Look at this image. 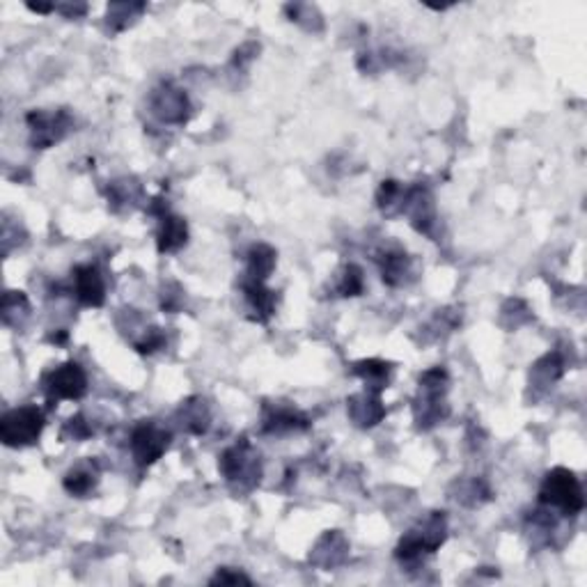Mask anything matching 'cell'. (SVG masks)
<instances>
[{
  "mask_svg": "<svg viewBox=\"0 0 587 587\" xmlns=\"http://www.w3.org/2000/svg\"><path fill=\"white\" fill-rule=\"evenodd\" d=\"M260 53V44H255V42H245L244 46H241V49H236L235 51V58H232V64H235V67H245V64L248 63H253L255 60V55Z\"/></svg>",
  "mask_w": 587,
  "mask_h": 587,
  "instance_id": "836d02e7",
  "label": "cell"
},
{
  "mask_svg": "<svg viewBox=\"0 0 587 587\" xmlns=\"http://www.w3.org/2000/svg\"><path fill=\"white\" fill-rule=\"evenodd\" d=\"M142 12H145L142 3H113V5H108L106 24L113 33H122V30H127Z\"/></svg>",
  "mask_w": 587,
  "mask_h": 587,
  "instance_id": "cb8c5ba5",
  "label": "cell"
},
{
  "mask_svg": "<svg viewBox=\"0 0 587 587\" xmlns=\"http://www.w3.org/2000/svg\"><path fill=\"white\" fill-rule=\"evenodd\" d=\"M447 539V519L443 512H431L418 528L409 530L397 544V560L401 563H420L422 555L438 551Z\"/></svg>",
  "mask_w": 587,
  "mask_h": 587,
  "instance_id": "277c9868",
  "label": "cell"
},
{
  "mask_svg": "<svg viewBox=\"0 0 587 587\" xmlns=\"http://www.w3.org/2000/svg\"><path fill=\"white\" fill-rule=\"evenodd\" d=\"M347 413L351 418V422L361 429H372L379 422L386 418V407H383L379 392L362 390L358 395L349 397L347 399Z\"/></svg>",
  "mask_w": 587,
  "mask_h": 587,
  "instance_id": "4fadbf2b",
  "label": "cell"
},
{
  "mask_svg": "<svg viewBox=\"0 0 587 587\" xmlns=\"http://www.w3.org/2000/svg\"><path fill=\"white\" fill-rule=\"evenodd\" d=\"M377 265L379 271H381V280L386 284H390V287H399L411 275V257L399 245L381 250L377 257Z\"/></svg>",
  "mask_w": 587,
  "mask_h": 587,
  "instance_id": "2e32d148",
  "label": "cell"
},
{
  "mask_svg": "<svg viewBox=\"0 0 587 587\" xmlns=\"http://www.w3.org/2000/svg\"><path fill=\"white\" fill-rule=\"evenodd\" d=\"M245 280H255V283H266L275 269V250L266 244H255L245 255Z\"/></svg>",
  "mask_w": 587,
  "mask_h": 587,
  "instance_id": "44dd1931",
  "label": "cell"
},
{
  "mask_svg": "<svg viewBox=\"0 0 587 587\" xmlns=\"http://www.w3.org/2000/svg\"><path fill=\"white\" fill-rule=\"evenodd\" d=\"M401 214H407L411 226L418 232L427 236H434L436 227V205L434 196L427 187H413L404 193V205H401Z\"/></svg>",
  "mask_w": 587,
  "mask_h": 587,
  "instance_id": "30bf717a",
  "label": "cell"
},
{
  "mask_svg": "<svg viewBox=\"0 0 587 587\" xmlns=\"http://www.w3.org/2000/svg\"><path fill=\"white\" fill-rule=\"evenodd\" d=\"M63 436L64 438H72V440H85L92 436V427L88 425L85 416H73V418H69L67 425H64Z\"/></svg>",
  "mask_w": 587,
  "mask_h": 587,
  "instance_id": "4dcf8cb0",
  "label": "cell"
},
{
  "mask_svg": "<svg viewBox=\"0 0 587 587\" xmlns=\"http://www.w3.org/2000/svg\"><path fill=\"white\" fill-rule=\"evenodd\" d=\"M44 411L34 404L12 409L0 420V438L7 447L34 446L44 431Z\"/></svg>",
  "mask_w": 587,
  "mask_h": 587,
  "instance_id": "5b68a950",
  "label": "cell"
},
{
  "mask_svg": "<svg viewBox=\"0 0 587 587\" xmlns=\"http://www.w3.org/2000/svg\"><path fill=\"white\" fill-rule=\"evenodd\" d=\"M349 548V539L340 530H328L310 551V563L319 569H335L347 563Z\"/></svg>",
  "mask_w": 587,
  "mask_h": 587,
  "instance_id": "7c38bea8",
  "label": "cell"
},
{
  "mask_svg": "<svg viewBox=\"0 0 587 587\" xmlns=\"http://www.w3.org/2000/svg\"><path fill=\"white\" fill-rule=\"evenodd\" d=\"M170 431L159 427L157 422H140L138 427H133L129 446H131V455L136 464L140 468L157 464L170 447Z\"/></svg>",
  "mask_w": 587,
  "mask_h": 587,
  "instance_id": "9c48e42d",
  "label": "cell"
},
{
  "mask_svg": "<svg viewBox=\"0 0 587 587\" xmlns=\"http://www.w3.org/2000/svg\"><path fill=\"white\" fill-rule=\"evenodd\" d=\"M177 420H179L184 431L202 436L211 425L209 404H207V399H202V397H191V399L181 401L179 411H177Z\"/></svg>",
  "mask_w": 587,
  "mask_h": 587,
  "instance_id": "ac0fdd59",
  "label": "cell"
},
{
  "mask_svg": "<svg viewBox=\"0 0 587 587\" xmlns=\"http://www.w3.org/2000/svg\"><path fill=\"white\" fill-rule=\"evenodd\" d=\"M564 374V358L558 351L546 353L544 358H539L530 370V388L534 392H546L548 388H553L555 383L563 379Z\"/></svg>",
  "mask_w": 587,
  "mask_h": 587,
  "instance_id": "e0dca14e",
  "label": "cell"
},
{
  "mask_svg": "<svg viewBox=\"0 0 587 587\" xmlns=\"http://www.w3.org/2000/svg\"><path fill=\"white\" fill-rule=\"evenodd\" d=\"M500 322H507V328L512 331V328H519L524 323L533 322V313H530V308L521 299H509L503 305V310H500Z\"/></svg>",
  "mask_w": 587,
  "mask_h": 587,
  "instance_id": "f546056e",
  "label": "cell"
},
{
  "mask_svg": "<svg viewBox=\"0 0 587 587\" xmlns=\"http://www.w3.org/2000/svg\"><path fill=\"white\" fill-rule=\"evenodd\" d=\"M211 585H239V582H250V578L245 576V573H241V572H236V569H227V567H223V569H218V572H216V576L211 578Z\"/></svg>",
  "mask_w": 587,
  "mask_h": 587,
  "instance_id": "1f68e13d",
  "label": "cell"
},
{
  "mask_svg": "<svg viewBox=\"0 0 587 587\" xmlns=\"http://www.w3.org/2000/svg\"><path fill=\"white\" fill-rule=\"evenodd\" d=\"M149 111L161 124L179 127L191 118V101H188L187 92L177 88L175 83H161L149 94Z\"/></svg>",
  "mask_w": 587,
  "mask_h": 587,
  "instance_id": "ba28073f",
  "label": "cell"
},
{
  "mask_svg": "<svg viewBox=\"0 0 587 587\" xmlns=\"http://www.w3.org/2000/svg\"><path fill=\"white\" fill-rule=\"evenodd\" d=\"M25 124H28L30 145L34 149H49L72 131L73 118L64 108H60V111H30L25 115Z\"/></svg>",
  "mask_w": 587,
  "mask_h": 587,
  "instance_id": "8992f818",
  "label": "cell"
},
{
  "mask_svg": "<svg viewBox=\"0 0 587 587\" xmlns=\"http://www.w3.org/2000/svg\"><path fill=\"white\" fill-rule=\"evenodd\" d=\"M46 397L51 401L60 399H81L88 392V374L76 361L63 362L60 367L51 370L42 379Z\"/></svg>",
  "mask_w": 587,
  "mask_h": 587,
  "instance_id": "52a82bcc",
  "label": "cell"
},
{
  "mask_svg": "<svg viewBox=\"0 0 587 587\" xmlns=\"http://www.w3.org/2000/svg\"><path fill=\"white\" fill-rule=\"evenodd\" d=\"M218 470L235 491H239V494L253 491L262 480L260 452L250 446L248 438H241L239 443H235L220 455Z\"/></svg>",
  "mask_w": 587,
  "mask_h": 587,
  "instance_id": "7a4b0ae2",
  "label": "cell"
},
{
  "mask_svg": "<svg viewBox=\"0 0 587 587\" xmlns=\"http://www.w3.org/2000/svg\"><path fill=\"white\" fill-rule=\"evenodd\" d=\"M72 292L85 308H101L106 301V280L94 265H79L72 274Z\"/></svg>",
  "mask_w": 587,
  "mask_h": 587,
  "instance_id": "8fae6325",
  "label": "cell"
},
{
  "mask_svg": "<svg viewBox=\"0 0 587 587\" xmlns=\"http://www.w3.org/2000/svg\"><path fill=\"white\" fill-rule=\"evenodd\" d=\"M404 188H401L399 181L386 179L381 181V187L377 191V207L383 211V214H399L401 205H404Z\"/></svg>",
  "mask_w": 587,
  "mask_h": 587,
  "instance_id": "4316f807",
  "label": "cell"
},
{
  "mask_svg": "<svg viewBox=\"0 0 587 587\" xmlns=\"http://www.w3.org/2000/svg\"><path fill=\"white\" fill-rule=\"evenodd\" d=\"M241 289L250 313H255V322H269L271 314L275 313V294L265 283H255V280H244Z\"/></svg>",
  "mask_w": 587,
  "mask_h": 587,
  "instance_id": "d6986e66",
  "label": "cell"
},
{
  "mask_svg": "<svg viewBox=\"0 0 587 587\" xmlns=\"http://www.w3.org/2000/svg\"><path fill=\"white\" fill-rule=\"evenodd\" d=\"M188 241V226L181 216L163 211L159 216V232H157V248L159 253H177L187 245Z\"/></svg>",
  "mask_w": 587,
  "mask_h": 587,
  "instance_id": "9a60e30c",
  "label": "cell"
},
{
  "mask_svg": "<svg viewBox=\"0 0 587 587\" xmlns=\"http://www.w3.org/2000/svg\"><path fill=\"white\" fill-rule=\"evenodd\" d=\"M55 12L64 14L67 19H79L88 12V5H55Z\"/></svg>",
  "mask_w": 587,
  "mask_h": 587,
  "instance_id": "e575fe53",
  "label": "cell"
},
{
  "mask_svg": "<svg viewBox=\"0 0 587 587\" xmlns=\"http://www.w3.org/2000/svg\"><path fill=\"white\" fill-rule=\"evenodd\" d=\"M542 507H553L564 516H576L585 509V494L576 475L567 468L548 470L539 489Z\"/></svg>",
  "mask_w": 587,
  "mask_h": 587,
  "instance_id": "3957f363",
  "label": "cell"
},
{
  "mask_svg": "<svg viewBox=\"0 0 587 587\" xmlns=\"http://www.w3.org/2000/svg\"><path fill=\"white\" fill-rule=\"evenodd\" d=\"M181 301H184V292H181L179 284H175V292H170V284L163 289L161 294V308L166 313H175V310L181 308Z\"/></svg>",
  "mask_w": 587,
  "mask_h": 587,
  "instance_id": "d6a6232c",
  "label": "cell"
},
{
  "mask_svg": "<svg viewBox=\"0 0 587 587\" xmlns=\"http://www.w3.org/2000/svg\"><path fill=\"white\" fill-rule=\"evenodd\" d=\"M97 482H99V468L92 459H88L76 464L67 475H64L63 486L69 496L85 498V496L92 494Z\"/></svg>",
  "mask_w": 587,
  "mask_h": 587,
  "instance_id": "ffe728a7",
  "label": "cell"
},
{
  "mask_svg": "<svg viewBox=\"0 0 587 587\" xmlns=\"http://www.w3.org/2000/svg\"><path fill=\"white\" fill-rule=\"evenodd\" d=\"M284 12H287L294 24H299L308 33H322L323 30V19L317 7L305 5V3H294V5H284Z\"/></svg>",
  "mask_w": 587,
  "mask_h": 587,
  "instance_id": "83f0119b",
  "label": "cell"
},
{
  "mask_svg": "<svg viewBox=\"0 0 587 587\" xmlns=\"http://www.w3.org/2000/svg\"><path fill=\"white\" fill-rule=\"evenodd\" d=\"M362 289H365V275H362V269L356 265H347L340 274L338 284H335V292L344 299H353V296H361Z\"/></svg>",
  "mask_w": 587,
  "mask_h": 587,
  "instance_id": "f1b7e54d",
  "label": "cell"
},
{
  "mask_svg": "<svg viewBox=\"0 0 587 587\" xmlns=\"http://www.w3.org/2000/svg\"><path fill=\"white\" fill-rule=\"evenodd\" d=\"M447 386H450V377H447L446 367L427 370L420 377V390H418L416 407H413V418L420 429H431L447 418L450 413V407L446 404Z\"/></svg>",
  "mask_w": 587,
  "mask_h": 587,
  "instance_id": "6da1fadb",
  "label": "cell"
},
{
  "mask_svg": "<svg viewBox=\"0 0 587 587\" xmlns=\"http://www.w3.org/2000/svg\"><path fill=\"white\" fill-rule=\"evenodd\" d=\"M142 188L136 179H120L111 184L108 188V202L113 205V209H120V207H136V202L140 200Z\"/></svg>",
  "mask_w": 587,
  "mask_h": 587,
  "instance_id": "d4e9b609",
  "label": "cell"
},
{
  "mask_svg": "<svg viewBox=\"0 0 587 587\" xmlns=\"http://www.w3.org/2000/svg\"><path fill=\"white\" fill-rule=\"evenodd\" d=\"M351 372L356 374L358 379H362V381H365V390L381 392V390H386L388 383H390L392 367H390V362H383V361H377V358H372V361L356 362Z\"/></svg>",
  "mask_w": 587,
  "mask_h": 587,
  "instance_id": "7402d4cb",
  "label": "cell"
},
{
  "mask_svg": "<svg viewBox=\"0 0 587 587\" xmlns=\"http://www.w3.org/2000/svg\"><path fill=\"white\" fill-rule=\"evenodd\" d=\"M310 427L308 416L294 407H266L262 418V431L265 434H292L303 431Z\"/></svg>",
  "mask_w": 587,
  "mask_h": 587,
  "instance_id": "5bb4252c",
  "label": "cell"
},
{
  "mask_svg": "<svg viewBox=\"0 0 587 587\" xmlns=\"http://www.w3.org/2000/svg\"><path fill=\"white\" fill-rule=\"evenodd\" d=\"M457 503L466 505V507H477L485 500L491 498V489L485 480L480 477H473V480L457 482Z\"/></svg>",
  "mask_w": 587,
  "mask_h": 587,
  "instance_id": "484cf974",
  "label": "cell"
},
{
  "mask_svg": "<svg viewBox=\"0 0 587 587\" xmlns=\"http://www.w3.org/2000/svg\"><path fill=\"white\" fill-rule=\"evenodd\" d=\"M30 301L24 292H5L3 296V323L10 328H24L30 319Z\"/></svg>",
  "mask_w": 587,
  "mask_h": 587,
  "instance_id": "603a6c76",
  "label": "cell"
}]
</instances>
